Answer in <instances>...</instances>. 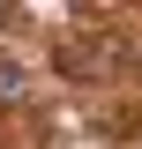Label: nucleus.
Instances as JSON below:
<instances>
[{"mask_svg":"<svg viewBox=\"0 0 142 149\" xmlns=\"http://www.w3.org/2000/svg\"><path fill=\"white\" fill-rule=\"evenodd\" d=\"M0 97H22V74L15 67H0Z\"/></svg>","mask_w":142,"mask_h":149,"instance_id":"f257e3e1","label":"nucleus"}]
</instances>
